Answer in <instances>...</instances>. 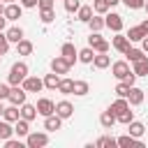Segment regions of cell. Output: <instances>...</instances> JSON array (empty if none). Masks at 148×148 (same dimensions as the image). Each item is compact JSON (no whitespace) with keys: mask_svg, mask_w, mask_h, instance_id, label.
<instances>
[{"mask_svg":"<svg viewBox=\"0 0 148 148\" xmlns=\"http://www.w3.org/2000/svg\"><path fill=\"white\" fill-rule=\"evenodd\" d=\"M25 76H28V65H25V62H14L12 69H9L7 83H9V86H21Z\"/></svg>","mask_w":148,"mask_h":148,"instance_id":"obj_1","label":"cell"},{"mask_svg":"<svg viewBox=\"0 0 148 148\" xmlns=\"http://www.w3.org/2000/svg\"><path fill=\"white\" fill-rule=\"evenodd\" d=\"M88 46H90L92 51H97V53H106V51H109V42H106L99 32H90V37H88Z\"/></svg>","mask_w":148,"mask_h":148,"instance_id":"obj_2","label":"cell"},{"mask_svg":"<svg viewBox=\"0 0 148 148\" xmlns=\"http://www.w3.org/2000/svg\"><path fill=\"white\" fill-rule=\"evenodd\" d=\"M46 143H49V134H44V132H28V136H25L28 148H42Z\"/></svg>","mask_w":148,"mask_h":148,"instance_id":"obj_3","label":"cell"},{"mask_svg":"<svg viewBox=\"0 0 148 148\" xmlns=\"http://www.w3.org/2000/svg\"><path fill=\"white\" fill-rule=\"evenodd\" d=\"M104 25H106L109 30H113V32H120V30H123V16L116 14V12H111V14L104 16Z\"/></svg>","mask_w":148,"mask_h":148,"instance_id":"obj_4","label":"cell"},{"mask_svg":"<svg viewBox=\"0 0 148 148\" xmlns=\"http://www.w3.org/2000/svg\"><path fill=\"white\" fill-rule=\"evenodd\" d=\"M60 56L69 62V65H74L76 60H79V51H76V46L72 44V42H65L62 44V49H60Z\"/></svg>","mask_w":148,"mask_h":148,"instance_id":"obj_5","label":"cell"},{"mask_svg":"<svg viewBox=\"0 0 148 148\" xmlns=\"http://www.w3.org/2000/svg\"><path fill=\"white\" fill-rule=\"evenodd\" d=\"M25 95H28V92H25V88H23V86H12V88H9V97H7V99H9L12 104L21 106V104L25 102Z\"/></svg>","mask_w":148,"mask_h":148,"instance_id":"obj_6","label":"cell"},{"mask_svg":"<svg viewBox=\"0 0 148 148\" xmlns=\"http://www.w3.org/2000/svg\"><path fill=\"white\" fill-rule=\"evenodd\" d=\"M5 18L7 21H16V18H21V14H23V7L21 5H16V2H7V7H5Z\"/></svg>","mask_w":148,"mask_h":148,"instance_id":"obj_7","label":"cell"},{"mask_svg":"<svg viewBox=\"0 0 148 148\" xmlns=\"http://www.w3.org/2000/svg\"><path fill=\"white\" fill-rule=\"evenodd\" d=\"M69 67H72V65H69L62 56H56V58L51 60V72H56V74H67Z\"/></svg>","mask_w":148,"mask_h":148,"instance_id":"obj_8","label":"cell"},{"mask_svg":"<svg viewBox=\"0 0 148 148\" xmlns=\"http://www.w3.org/2000/svg\"><path fill=\"white\" fill-rule=\"evenodd\" d=\"M23 88H25V92H39L44 88V81L37 79V76H25L23 79Z\"/></svg>","mask_w":148,"mask_h":148,"instance_id":"obj_9","label":"cell"},{"mask_svg":"<svg viewBox=\"0 0 148 148\" xmlns=\"http://www.w3.org/2000/svg\"><path fill=\"white\" fill-rule=\"evenodd\" d=\"M37 113L39 116H51V113H56V104L49 97H42V99H37Z\"/></svg>","mask_w":148,"mask_h":148,"instance_id":"obj_10","label":"cell"},{"mask_svg":"<svg viewBox=\"0 0 148 148\" xmlns=\"http://www.w3.org/2000/svg\"><path fill=\"white\" fill-rule=\"evenodd\" d=\"M111 72H113V76H116V79H120V81H123L132 69H130V65H127L125 60H118V62H113V65H111Z\"/></svg>","mask_w":148,"mask_h":148,"instance_id":"obj_11","label":"cell"},{"mask_svg":"<svg viewBox=\"0 0 148 148\" xmlns=\"http://www.w3.org/2000/svg\"><path fill=\"white\" fill-rule=\"evenodd\" d=\"M143 90L141 88H136V86H132L130 88V92H127V102H130V106H139L141 102H143Z\"/></svg>","mask_w":148,"mask_h":148,"instance_id":"obj_12","label":"cell"},{"mask_svg":"<svg viewBox=\"0 0 148 148\" xmlns=\"http://www.w3.org/2000/svg\"><path fill=\"white\" fill-rule=\"evenodd\" d=\"M60 125H62V118H60L58 113L44 116V130H49V132H56V130H60Z\"/></svg>","mask_w":148,"mask_h":148,"instance_id":"obj_13","label":"cell"},{"mask_svg":"<svg viewBox=\"0 0 148 148\" xmlns=\"http://www.w3.org/2000/svg\"><path fill=\"white\" fill-rule=\"evenodd\" d=\"M116 143H118V146H123V148H132V146L143 148V143H141L136 136H132V134H123V136H118V139H116Z\"/></svg>","mask_w":148,"mask_h":148,"instance_id":"obj_14","label":"cell"},{"mask_svg":"<svg viewBox=\"0 0 148 148\" xmlns=\"http://www.w3.org/2000/svg\"><path fill=\"white\" fill-rule=\"evenodd\" d=\"M56 113L65 120V118H69V116L74 113V106H72L67 99H62V102H58V104H56Z\"/></svg>","mask_w":148,"mask_h":148,"instance_id":"obj_15","label":"cell"},{"mask_svg":"<svg viewBox=\"0 0 148 148\" xmlns=\"http://www.w3.org/2000/svg\"><path fill=\"white\" fill-rule=\"evenodd\" d=\"M113 123H116V113H113L111 109H106V111L99 116V125H102L104 130H111V127H113Z\"/></svg>","mask_w":148,"mask_h":148,"instance_id":"obj_16","label":"cell"},{"mask_svg":"<svg viewBox=\"0 0 148 148\" xmlns=\"http://www.w3.org/2000/svg\"><path fill=\"white\" fill-rule=\"evenodd\" d=\"M113 49H116V51H120V53H125V51L130 49V39H127L125 35H120V32H118V35L113 37Z\"/></svg>","mask_w":148,"mask_h":148,"instance_id":"obj_17","label":"cell"},{"mask_svg":"<svg viewBox=\"0 0 148 148\" xmlns=\"http://www.w3.org/2000/svg\"><path fill=\"white\" fill-rule=\"evenodd\" d=\"M21 118H25L28 123H30V120H35V118H37V106H32V104H25V102H23V104H21Z\"/></svg>","mask_w":148,"mask_h":148,"instance_id":"obj_18","label":"cell"},{"mask_svg":"<svg viewBox=\"0 0 148 148\" xmlns=\"http://www.w3.org/2000/svg\"><path fill=\"white\" fill-rule=\"evenodd\" d=\"M2 118H5L7 123H16V120L21 118V111L16 109V104H12V106H7V109L2 111Z\"/></svg>","mask_w":148,"mask_h":148,"instance_id":"obj_19","label":"cell"},{"mask_svg":"<svg viewBox=\"0 0 148 148\" xmlns=\"http://www.w3.org/2000/svg\"><path fill=\"white\" fill-rule=\"evenodd\" d=\"M42 81H44V88H49V90H56V88H58V83H60V74L51 72V74H46Z\"/></svg>","mask_w":148,"mask_h":148,"instance_id":"obj_20","label":"cell"},{"mask_svg":"<svg viewBox=\"0 0 148 148\" xmlns=\"http://www.w3.org/2000/svg\"><path fill=\"white\" fill-rule=\"evenodd\" d=\"M28 132H30L28 120H25V118H18V120L14 123V134H18V136H28Z\"/></svg>","mask_w":148,"mask_h":148,"instance_id":"obj_21","label":"cell"},{"mask_svg":"<svg viewBox=\"0 0 148 148\" xmlns=\"http://www.w3.org/2000/svg\"><path fill=\"white\" fill-rule=\"evenodd\" d=\"M132 72H134L136 76H148V58L143 56L141 60H136V62H134V69H132Z\"/></svg>","mask_w":148,"mask_h":148,"instance_id":"obj_22","label":"cell"},{"mask_svg":"<svg viewBox=\"0 0 148 148\" xmlns=\"http://www.w3.org/2000/svg\"><path fill=\"white\" fill-rule=\"evenodd\" d=\"M125 37H127L130 42H141V39L146 37V32L141 30V25H134V28H130V30H127V35H125Z\"/></svg>","mask_w":148,"mask_h":148,"instance_id":"obj_23","label":"cell"},{"mask_svg":"<svg viewBox=\"0 0 148 148\" xmlns=\"http://www.w3.org/2000/svg\"><path fill=\"white\" fill-rule=\"evenodd\" d=\"M92 65H95L97 69H104V67H109V65H111V58H109L106 53H95V58H92Z\"/></svg>","mask_w":148,"mask_h":148,"instance_id":"obj_24","label":"cell"},{"mask_svg":"<svg viewBox=\"0 0 148 148\" xmlns=\"http://www.w3.org/2000/svg\"><path fill=\"white\" fill-rule=\"evenodd\" d=\"M127 130H130V134L132 136H143V132H146V127H143V123H139V120H132V123H127Z\"/></svg>","mask_w":148,"mask_h":148,"instance_id":"obj_25","label":"cell"},{"mask_svg":"<svg viewBox=\"0 0 148 148\" xmlns=\"http://www.w3.org/2000/svg\"><path fill=\"white\" fill-rule=\"evenodd\" d=\"M76 14H79V21L88 23V21H90V16H92V5H81V7L76 9Z\"/></svg>","mask_w":148,"mask_h":148,"instance_id":"obj_26","label":"cell"},{"mask_svg":"<svg viewBox=\"0 0 148 148\" xmlns=\"http://www.w3.org/2000/svg\"><path fill=\"white\" fill-rule=\"evenodd\" d=\"M5 37H7L9 42H14V44H16L18 39H23V30H21L18 25H12V28H9L7 32H5Z\"/></svg>","mask_w":148,"mask_h":148,"instance_id":"obj_27","label":"cell"},{"mask_svg":"<svg viewBox=\"0 0 148 148\" xmlns=\"http://www.w3.org/2000/svg\"><path fill=\"white\" fill-rule=\"evenodd\" d=\"M16 51H18V56H30V53H32V42L18 39V42H16Z\"/></svg>","mask_w":148,"mask_h":148,"instance_id":"obj_28","label":"cell"},{"mask_svg":"<svg viewBox=\"0 0 148 148\" xmlns=\"http://www.w3.org/2000/svg\"><path fill=\"white\" fill-rule=\"evenodd\" d=\"M74 95H79V97H83V95H88L90 92V86H88V81H74V90H72Z\"/></svg>","mask_w":148,"mask_h":148,"instance_id":"obj_29","label":"cell"},{"mask_svg":"<svg viewBox=\"0 0 148 148\" xmlns=\"http://www.w3.org/2000/svg\"><path fill=\"white\" fill-rule=\"evenodd\" d=\"M92 58H95V51H92L90 46H86V49H81V51H79V60H81V62L92 65Z\"/></svg>","mask_w":148,"mask_h":148,"instance_id":"obj_30","label":"cell"},{"mask_svg":"<svg viewBox=\"0 0 148 148\" xmlns=\"http://www.w3.org/2000/svg\"><path fill=\"white\" fill-rule=\"evenodd\" d=\"M58 90H60L62 95H72V90H74V79H60Z\"/></svg>","mask_w":148,"mask_h":148,"instance_id":"obj_31","label":"cell"},{"mask_svg":"<svg viewBox=\"0 0 148 148\" xmlns=\"http://www.w3.org/2000/svg\"><path fill=\"white\" fill-rule=\"evenodd\" d=\"M116 120H118V123H123V125H127V123H132V120H134V111H130V106H127V109H123L120 113H116Z\"/></svg>","mask_w":148,"mask_h":148,"instance_id":"obj_32","label":"cell"},{"mask_svg":"<svg viewBox=\"0 0 148 148\" xmlns=\"http://www.w3.org/2000/svg\"><path fill=\"white\" fill-rule=\"evenodd\" d=\"M88 25H90V32H99V30L104 28V18H102V14H99V16H90Z\"/></svg>","mask_w":148,"mask_h":148,"instance_id":"obj_33","label":"cell"},{"mask_svg":"<svg viewBox=\"0 0 148 148\" xmlns=\"http://www.w3.org/2000/svg\"><path fill=\"white\" fill-rule=\"evenodd\" d=\"M127 106H130L127 97H118V99H116V102H113V104H111L109 109H111L113 113H120V111H123V109H127Z\"/></svg>","mask_w":148,"mask_h":148,"instance_id":"obj_34","label":"cell"},{"mask_svg":"<svg viewBox=\"0 0 148 148\" xmlns=\"http://www.w3.org/2000/svg\"><path fill=\"white\" fill-rule=\"evenodd\" d=\"M95 146H97V148H113V146H118V143H116L113 136H99V139L95 141Z\"/></svg>","mask_w":148,"mask_h":148,"instance_id":"obj_35","label":"cell"},{"mask_svg":"<svg viewBox=\"0 0 148 148\" xmlns=\"http://www.w3.org/2000/svg\"><path fill=\"white\" fill-rule=\"evenodd\" d=\"M12 134H14V127H12L7 120H0V139L5 141V139H9Z\"/></svg>","mask_w":148,"mask_h":148,"instance_id":"obj_36","label":"cell"},{"mask_svg":"<svg viewBox=\"0 0 148 148\" xmlns=\"http://www.w3.org/2000/svg\"><path fill=\"white\" fill-rule=\"evenodd\" d=\"M125 56H127V60H130V62H136V60H141V58H143V51H141V49H132V46H130V49L125 51Z\"/></svg>","mask_w":148,"mask_h":148,"instance_id":"obj_37","label":"cell"},{"mask_svg":"<svg viewBox=\"0 0 148 148\" xmlns=\"http://www.w3.org/2000/svg\"><path fill=\"white\" fill-rule=\"evenodd\" d=\"M92 12H97V14H106V12H109L106 0H92Z\"/></svg>","mask_w":148,"mask_h":148,"instance_id":"obj_38","label":"cell"},{"mask_svg":"<svg viewBox=\"0 0 148 148\" xmlns=\"http://www.w3.org/2000/svg\"><path fill=\"white\" fill-rule=\"evenodd\" d=\"M120 2H125L127 9H143V5H146V0H120Z\"/></svg>","mask_w":148,"mask_h":148,"instance_id":"obj_39","label":"cell"},{"mask_svg":"<svg viewBox=\"0 0 148 148\" xmlns=\"http://www.w3.org/2000/svg\"><path fill=\"white\" fill-rule=\"evenodd\" d=\"M127 92H130V86L120 81V83L116 86V95H118V97H127Z\"/></svg>","mask_w":148,"mask_h":148,"instance_id":"obj_40","label":"cell"},{"mask_svg":"<svg viewBox=\"0 0 148 148\" xmlns=\"http://www.w3.org/2000/svg\"><path fill=\"white\" fill-rule=\"evenodd\" d=\"M79 7H81V0H65V9H67L69 14H72V12H76Z\"/></svg>","mask_w":148,"mask_h":148,"instance_id":"obj_41","label":"cell"},{"mask_svg":"<svg viewBox=\"0 0 148 148\" xmlns=\"http://www.w3.org/2000/svg\"><path fill=\"white\" fill-rule=\"evenodd\" d=\"M7 49H9V39L5 37V32L0 30V56H5L7 53Z\"/></svg>","mask_w":148,"mask_h":148,"instance_id":"obj_42","label":"cell"},{"mask_svg":"<svg viewBox=\"0 0 148 148\" xmlns=\"http://www.w3.org/2000/svg\"><path fill=\"white\" fill-rule=\"evenodd\" d=\"M53 18H56L53 9H42V23H51Z\"/></svg>","mask_w":148,"mask_h":148,"instance_id":"obj_43","label":"cell"},{"mask_svg":"<svg viewBox=\"0 0 148 148\" xmlns=\"http://www.w3.org/2000/svg\"><path fill=\"white\" fill-rule=\"evenodd\" d=\"M5 148H23V143L21 141H16V139H5Z\"/></svg>","mask_w":148,"mask_h":148,"instance_id":"obj_44","label":"cell"},{"mask_svg":"<svg viewBox=\"0 0 148 148\" xmlns=\"http://www.w3.org/2000/svg\"><path fill=\"white\" fill-rule=\"evenodd\" d=\"M9 88H12L9 83H0V99H7L9 97Z\"/></svg>","mask_w":148,"mask_h":148,"instance_id":"obj_45","label":"cell"},{"mask_svg":"<svg viewBox=\"0 0 148 148\" xmlns=\"http://www.w3.org/2000/svg\"><path fill=\"white\" fill-rule=\"evenodd\" d=\"M134 81H136V74H134V72H130V74H127V76H125V79H123V83H127V86H130V88H132V86H134Z\"/></svg>","mask_w":148,"mask_h":148,"instance_id":"obj_46","label":"cell"},{"mask_svg":"<svg viewBox=\"0 0 148 148\" xmlns=\"http://www.w3.org/2000/svg\"><path fill=\"white\" fill-rule=\"evenodd\" d=\"M37 7H39V9H53V0H39Z\"/></svg>","mask_w":148,"mask_h":148,"instance_id":"obj_47","label":"cell"},{"mask_svg":"<svg viewBox=\"0 0 148 148\" xmlns=\"http://www.w3.org/2000/svg\"><path fill=\"white\" fill-rule=\"evenodd\" d=\"M37 2L39 0H21V7H28L30 9V7H37Z\"/></svg>","mask_w":148,"mask_h":148,"instance_id":"obj_48","label":"cell"},{"mask_svg":"<svg viewBox=\"0 0 148 148\" xmlns=\"http://www.w3.org/2000/svg\"><path fill=\"white\" fill-rule=\"evenodd\" d=\"M141 51H143V53H148V35L141 39Z\"/></svg>","mask_w":148,"mask_h":148,"instance_id":"obj_49","label":"cell"},{"mask_svg":"<svg viewBox=\"0 0 148 148\" xmlns=\"http://www.w3.org/2000/svg\"><path fill=\"white\" fill-rule=\"evenodd\" d=\"M5 25H7V18H5V14H0V30H5Z\"/></svg>","mask_w":148,"mask_h":148,"instance_id":"obj_50","label":"cell"},{"mask_svg":"<svg viewBox=\"0 0 148 148\" xmlns=\"http://www.w3.org/2000/svg\"><path fill=\"white\" fill-rule=\"evenodd\" d=\"M141 30L148 35V18H146V21H141Z\"/></svg>","mask_w":148,"mask_h":148,"instance_id":"obj_51","label":"cell"},{"mask_svg":"<svg viewBox=\"0 0 148 148\" xmlns=\"http://www.w3.org/2000/svg\"><path fill=\"white\" fill-rule=\"evenodd\" d=\"M118 2H120V0H106V5H109V7H113V5H118Z\"/></svg>","mask_w":148,"mask_h":148,"instance_id":"obj_52","label":"cell"},{"mask_svg":"<svg viewBox=\"0 0 148 148\" xmlns=\"http://www.w3.org/2000/svg\"><path fill=\"white\" fill-rule=\"evenodd\" d=\"M2 12H5V7H2V0H0V14H2Z\"/></svg>","mask_w":148,"mask_h":148,"instance_id":"obj_53","label":"cell"},{"mask_svg":"<svg viewBox=\"0 0 148 148\" xmlns=\"http://www.w3.org/2000/svg\"><path fill=\"white\" fill-rule=\"evenodd\" d=\"M2 111H5V106H2V104H0V116H2Z\"/></svg>","mask_w":148,"mask_h":148,"instance_id":"obj_54","label":"cell"},{"mask_svg":"<svg viewBox=\"0 0 148 148\" xmlns=\"http://www.w3.org/2000/svg\"><path fill=\"white\" fill-rule=\"evenodd\" d=\"M143 9H146V12H148V2H146V5H143Z\"/></svg>","mask_w":148,"mask_h":148,"instance_id":"obj_55","label":"cell"},{"mask_svg":"<svg viewBox=\"0 0 148 148\" xmlns=\"http://www.w3.org/2000/svg\"><path fill=\"white\" fill-rule=\"evenodd\" d=\"M2 2H16V0H2Z\"/></svg>","mask_w":148,"mask_h":148,"instance_id":"obj_56","label":"cell"}]
</instances>
